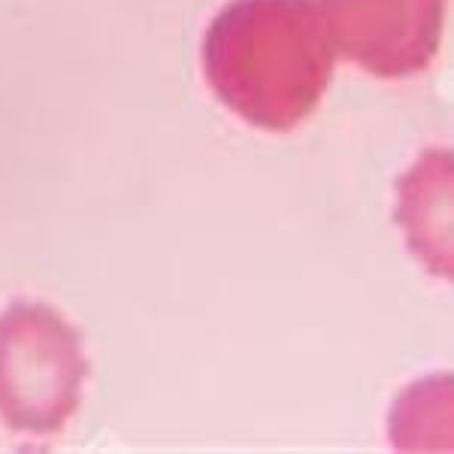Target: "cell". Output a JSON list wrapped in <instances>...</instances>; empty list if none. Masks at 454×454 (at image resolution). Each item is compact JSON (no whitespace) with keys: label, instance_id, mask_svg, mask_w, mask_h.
Wrapping results in <instances>:
<instances>
[{"label":"cell","instance_id":"obj_2","mask_svg":"<svg viewBox=\"0 0 454 454\" xmlns=\"http://www.w3.org/2000/svg\"><path fill=\"white\" fill-rule=\"evenodd\" d=\"M394 222L421 267L454 282V149H424L400 176Z\"/></svg>","mask_w":454,"mask_h":454},{"label":"cell","instance_id":"obj_3","mask_svg":"<svg viewBox=\"0 0 454 454\" xmlns=\"http://www.w3.org/2000/svg\"><path fill=\"white\" fill-rule=\"evenodd\" d=\"M391 445L400 451L454 449V376H427L394 400Z\"/></svg>","mask_w":454,"mask_h":454},{"label":"cell","instance_id":"obj_1","mask_svg":"<svg viewBox=\"0 0 454 454\" xmlns=\"http://www.w3.org/2000/svg\"><path fill=\"white\" fill-rule=\"evenodd\" d=\"M346 46L376 76L406 79L427 70L439 52L445 0H336Z\"/></svg>","mask_w":454,"mask_h":454}]
</instances>
